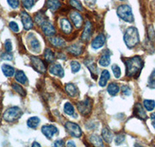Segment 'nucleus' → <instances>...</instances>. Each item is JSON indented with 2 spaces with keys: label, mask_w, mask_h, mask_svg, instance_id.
<instances>
[{
  "label": "nucleus",
  "mask_w": 155,
  "mask_h": 147,
  "mask_svg": "<svg viewBox=\"0 0 155 147\" xmlns=\"http://www.w3.org/2000/svg\"><path fill=\"white\" fill-rule=\"evenodd\" d=\"M65 91L68 93V95L71 97H74L77 94V88L74 84L69 83L65 85Z\"/></svg>",
  "instance_id": "30"
},
{
  "label": "nucleus",
  "mask_w": 155,
  "mask_h": 147,
  "mask_svg": "<svg viewBox=\"0 0 155 147\" xmlns=\"http://www.w3.org/2000/svg\"><path fill=\"white\" fill-rule=\"evenodd\" d=\"M90 142L93 145L94 147H103V142L102 139L99 136L92 135L89 138Z\"/></svg>",
  "instance_id": "21"
},
{
  "label": "nucleus",
  "mask_w": 155,
  "mask_h": 147,
  "mask_svg": "<svg viewBox=\"0 0 155 147\" xmlns=\"http://www.w3.org/2000/svg\"><path fill=\"white\" fill-rule=\"evenodd\" d=\"M116 13L119 17L127 23H132L134 21V16L133 14L132 8L128 5H121L116 9Z\"/></svg>",
  "instance_id": "3"
},
{
  "label": "nucleus",
  "mask_w": 155,
  "mask_h": 147,
  "mask_svg": "<svg viewBox=\"0 0 155 147\" xmlns=\"http://www.w3.org/2000/svg\"><path fill=\"white\" fill-rule=\"evenodd\" d=\"M12 89L16 91V92H17L18 94L21 95V96L24 97L26 96V95H27V93H26L25 90L23 89V87L19 85V84H16V83H13V84H12Z\"/></svg>",
  "instance_id": "33"
},
{
  "label": "nucleus",
  "mask_w": 155,
  "mask_h": 147,
  "mask_svg": "<svg viewBox=\"0 0 155 147\" xmlns=\"http://www.w3.org/2000/svg\"><path fill=\"white\" fill-rule=\"evenodd\" d=\"M9 28L11 29V30L13 32H15V33H18L19 30V26H18L17 23H16V22H10L9 24Z\"/></svg>",
  "instance_id": "43"
},
{
  "label": "nucleus",
  "mask_w": 155,
  "mask_h": 147,
  "mask_svg": "<svg viewBox=\"0 0 155 147\" xmlns=\"http://www.w3.org/2000/svg\"><path fill=\"white\" fill-rule=\"evenodd\" d=\"M125 140V136L124 135H119L116 136V139H115V142L116 145H120L124 142Z\"/></svg>",
  "instance_id": "46"
},
{
  "label": "nucleus",
  "mask_w": 155,
  "mask_h": 147,
  "mask_svg": "<svg viewBox=\"0 0 155 147\" xmlns=\"http://www.w3.org/2000/svg\"><path fill=\"white\" fill-rule=\"evenodd\" d=\"M49 71L53 75L58 76L59 77H63L64 76V70L63 67L60 64H52L50 66Z\"/></svg>",
  "instance_id": "10"
},
{
  "label": "nucleus",
  "mask_w": 155,
  "mask_h": 147,
  "mask_svg": "<svg viewBox=\"0 0 155 147\" xmlns=\"http://www.w3.org/2000/svg\"><path fill=\"white\" fill-rule=\"evenodd\" d=\"M143 106L146 109L147 111H153L155 108V101L154 100H150V99H145L143 100Z\"/></svg>",
  "instance_id": "31"
},
{
  "label": "nucleus",
  "mask_w": 155,
  "mask_h": 147,
  "mask_svg": "<svg viewBox=\"0 0 155 147\" xmlns=\"http://www.w3.org/2000/svg\"><path fill=\"white\" fill-rule=\"evenodd\" d=\"M34 19H35V22L37 23V25H40V26H42L44 23L46 21H48V17L46 16L45 13H44L43 12L40 11L35 15L34 16Z\"/></svg>",
  "instance_id": "23"
},
{
  "label": "nucleus",
  "mask_w": 155,
  "mask_h": 147,
  "mask_svg": "<svg viewBox=\"0 0 155 147\" xmlns=\"http://www.w3.org/2000/svg\"><path fill=\"white\" fill-rule=\"evenodd\" d=\"M126 64V74L129 77L137 78L143 67V61L140 56L126 58L124 60Z\"/></svg>",
  "instance_id": "1"
},
{
  "label": "nucleus",
  "mask_w": 155,
  "mask_h": 147,
  "mask_svg": "<svg viewBox=\"0 0 155 147\" xmlns=\"http://www.w3.org/2000/svg\"><path fill=\"white\" fill-rule=\"evenodd\" d=\"M41 28H42L43 33L48 37H51L56 33V30H55L54 26L51 24V22H49L48 20L41 26Z\"/></svg>",
  "instance_id": "12"
},
{
  "label": "nucleus",
  "mask_w": 155,
  "mask_h": 147,
  "mask_svg": "<svg viewBox=\"0 0 155 147\" xmlns=\"http://www.w3.org/2000/svg\"><path fill=\"white\" fill-rule=\"evenodd\" d=\"M67 147H76V145L72 140H69L67 142Z\"/></svg>",
  "instance_id": "51"
},
{
  "label": "nucleus",
  "mask_w": 155,
  "mask_h": 147,
  "mask_svg": "<svg viewBox=\"0 0 155 147\" xmlns=\"http://www.w3.org/2000/svg\"><path fill=\"white\" fill-rule=\"evenodd\" d=\"M30 60H31L32 66L34 67V68L37 72L41 74H44L46 72V65L42 60L34 56L30 57Z\"/></svg>",
  "instance_id": "7"
},
{
  "label": "nucleus",
  "mask_w": 155,
  "mask_h": 147,
  "mask_svg": "<svg viewBox=\"0 0 155 147\" xmlns=\"http://www.w3.org/2000/svg\"><path fill=\"white\" fill-rule=\"evenodd\" d=\"M105 42H106V37L104 36V34L100 33L92 41V47L94 50L99 49V48L102 47L104 46Z\"/></svg>",
  "instance_id": "11"
},
{
  "label": "nucleus",
  "mask_w": 155,
  "mask_h": 147,
  "mask_svg": "<svg viewBox=\"0 0 155 147\" xmlns=\"http://www.w3.org/2000/svg\"><path fill=\"white\" fill-rule=\"evenodd\" d=\"M44 58L47 61L53 62L54 60V54L53 51L49 48H47L44 51Z\"/></svg>",
  "instance_id": "32"
},
{
  "label": "nucleus",
  "mask_w": 155,
  "mask_h": 147,
  "mask_svg": "<svg viewBox=\"0 0 155 147\" xmlns=\"http://www.w3.org/2000/svg\"><path fill=\"white\" fill-rule=\"evenodd\" d=\"M21 21L23 23V28L26 30H29L30 29L33 28V26H34V23H33V20H32V18L30 15L27 13V12L23 11L21 12Z\"/></svg>",
  "instance_id": "8"
},
{
  "label": "nucleus",
  "mask_w": 155,
  "mask_h": 147,
  "mask_svg": "<svg viewBox=\"0 0 155 147\" xmlns=\"http://www.w3.org/2000/svg\"><path fill=\"white\" fill-rule=\"evenodd\" d=\"M85 2V4L88 5H89V6H92V5H94L95 4V2H96V0H84Z\"/></svg>",
  "instance_id": "49"
},
{
  "label": "nucleus",
  "mask_w": 155,
  "mask_h": 147,
  "mask_svg": "<svg viewBox=\"0 0 155 147\" xmlns=\"http://www.w3.org/2000/svg\"><path fill=\"white\" fill-rule=\"evenodd\" d=\"M31 147H41V144L39 143V142H33V144H32Z\"/></svg>",
  "instance_id": "52"
},
{
  "label": "nucleus",
  "mask_w": 155,
  "mask_h": 147,
  "mask_svg": "<svg viewBox=\"0 0 155 147\" xmlns=\"http://www.w3.org/2000/svg\"><path fill=\"white\" fill-rule=\"evenodd\" d=\"M7 2L9 5V6H10L11 8H12V9H16L19 7V0H7Z\"/></svg>",
  "instance_id": "41"
},
{
  "label": "nucleus",
  "mask_w": 155,
  "mask_h": 147,
  "mask_svg": "<svg viewBox=\"0 0 155 147\" xmlns=\"http://www.w3.org/2000/svg\"><path fill=\"white\" fill-rule=\"evenodd\" d=\"M49 41L50 42H51V44H53L54 47H63V46H64V44H65L64 41L63 39L58 37H51V38L49 39Z\"/></svg>",
  "instance_id": "29"
},
{
  "label": "nucleus",
  "mask_w": 155,
  "mask_h": 147,
  "mask_svg": "<svg viewBox=\"0 0 155 147\" xmlns=\"http://www.w3.org/2000/svg\"><path fill=\"white\" fill-rule=\"evenodd\" d=\"M120 91V87L116 83H110L107 87V91L111 96H115Z\"/></svg>",
  "instance_id": "26"
},
{
  "label": "nucleus",
  "mask_w": 155,
  "mask_h": 147,
  "mask_svg": "<svg viewBox=\"0 0 155 147\" xmlns=\"http://www.w3.org/2000/svg\"><path fill=\"white\" fill-rule=\"evenodd\" d=\"M148 37H149L150 41H154L155 40V31L152 26H148Z\"/></svg>",
  "instance_id": "42"
},
{
  "label": "nucleus",
  "mask_w": 155,
  "mask_h": 147,
  "mask_svg": "<svg viewBox=\"0 0 155 147\" xmlns=\"http://www.w3.org/2000/svg\"><path fill=\"white\" fill-rule=\"evenodd\" d=\"M54 147H65L63 140H56L54 143Z\"/></svg>",
  "instance_id": "48"
},
{
  "label": "nucleus",
  "mask_w": 155,
  "mask_h": 147,
  "mask_svg": "<svg viewBox=\"0 0 155 147\" xmlns=\"http://www.w3.org/2000/svg\"><path fill=\"white\" fill-rule=\"evenodd\" d=\"M85 65L88 67V68L89 69V70L91 71V73L95 74H97V68H96L97 67H96V65H95V64L94 63L92 60H85Z\"/></svg>",
  "instance_id": "35"
},
{
  "label": "nucleus",
  "mask_w": 155,
  "mask_h": 147,
  "mask_svg": "<svg viewBox=\"0 0 155 147\" xmlns=\"http://www.w3.org/2000/svg\"><path fill=\"white\" fill-rule=\"evenodd\" d=\"M112 70H113L115 77L120 78V77L121 76V70H120V67L117 64H113L112 66Z\"/></svg>",
  "instance_id": "39"
},
{
  "label": "nucleus",
  "mask_w": 155,
  "mask_h": 147,
  "mask_svg": "<svg viewBox=\"0 0 155 147\" xmlns=\"http://www.w3.org/2000/svg\"><path fill=\"white\" fill-rule=\"evenodd\" d=\"M148 86L150 88H155V70L152 71L148 78Z\"/></svg>",
  "instance_id": "37"
},
{
  "label": "nucleus",
  "mask_w": 155,
  "mask_h": 147,
  "mask_svg": "<svg viewBox=\"0 0 155 147\" xmlns=\"http://www.w3.org/2000/svg\"><path fill=\"white\" fill-rule=\"evenodd\" d=\"M5 49L6 51V52L10 53L12 50V42H11L10 40H6L5 42Z\"/></svg>",
  "instance_id": "45"
},
{
  "label": "nucleus",
  "mask_w": 155,
  "mask_h": 147,
  "mask_svg": "<svg viewBox=\"0 0 155 147\" xmlns=\"http://www.w3.org/2000/svg\"><path fill=\"white\" fill-rule=\"evenodd\" d=\"M68 51L74 56H79L82 53V47L79 44H73L68 47Z\"/></svg>",
  "instance_id": "19"
},
{
  "label": "nucleus",
  "mask_w": 155,
  "mask_h": 147,
  "mask_svg": "<svg viewBox=\"0 0 155 147\" xmlns=\"http://www.w3.org/2000/svg\"><path fill=\"white\" fill-rule=\"evenodd\" d=\"M124 42L128 48H133L140 42L139 32L136 27L130 26L126 30L124 37Z\"/></svg>",
  "instance_id": "2"
},
{
  "label": "nucleus",
  "mask_w": 155,
  "mask_h": 147,
  "mask_svg": "<svg viewBox=\"0 0 155 147\" xmlns=\"http://www.w3.org/2000/svg\"><path fill=\"white\" fill-rule=\"evenodd\" d=\"M92 100L89 98H87L86 99L78 102L77 109L78 112L81 113L82 116H87L88 114L91 113L92 109Z\"/></svg>",
  "instance_id": "5"
},
{
  "label": "nucleus",
  "mask_w": 155,
  "mask_h": 147,
  "mask_svg": "<svg viewBox=\"0 0 155 147\" xmlns=\"http://www.w3.org/2000/svg\"><path fill=\"white\" fill-rule=\"evenodd\" d=\"M2 70L3 72L4 75L6 77H12L14 75L15 70L12 66L8 64H3L2 66Z\"/></svg>",
  "instance_id": "27"
},
{
  "label": "nucleus",
  "mask_w": 155,
  "mask_h": 147,
  "mask_svg": "<svg viewBox=\"0 0 155 147\" xmlns=\"http://www.w3.org/2000/svg\"><path fill=\"white\" fill-rule=\"evenodd\" d=\"M2 103H1V101H0V121H1V113H2Z\"/></svg>",
  "instance_id": "53"
},
{
  "label": "nucleus",
  "mask_w": 155,
  "mask_h": 147,
  "mask_svg": "<svg viewBox=\"0 0 155 147\" xmlns=\"http://www.w3.org/2000/svg\"><path fill=\"white\" fill-rule=\"evenodd\" d=\"M110 54L109 53V51H106L101 56V57L99 58V64L102 67H107L109 66V64H110Z\"/></svg>",
  "instance_id": "16"
},
{
  "label": "nucleus",
  "mask_w": 155,
  "mask_h": 147,
  "mask_svg": "<svg viewBox=\"0 0 155 147\" xmlns=\"http://www.w3.org/2000/svg\"><path fill=\"white\" fill-rule=\"evenodd\" d=\"M69 3L72 6L73 8L76 9L78 11H82V5H81V2L78 0H69Z\"/></svg>",
  "instance_id": "36"
},
{
  "label": "nucleus",
  "mask_w": 155,
  "mask_h": 147,
  "mask_svg": "<svg viewBox=\"0 0 155 147\" xmlns=\"http://www.w3.org/2000/svg\"><path fill=\"white\" fill-rule=\"evenodd\" d=\"M60 24L61 27L62 31L64 33H70L71 32V30H72V27H71V25L70 22L68 20L65 18H63V19H61L60 20Z\"/></svg>",
  "instance_id": "17"
},
{
  "label": "nucleus",
  "mask_w": 155,
  "mask_h": 147,
  "mask_svg": "<svg viewBox=\"0 0 155 147\" xmlns=\"http://www.w3.org/2000/svg\"><path fill=\"white\" fill-rule=\"evenodd\" d=\"M15 78L16 81L22 84H25L27 81V77L23 70H18L15 74Z\"/></svg>",
  "instance_id": "25"
},
{
  "label": "nucleus",
  "mask_w": 155,
  "mask_h": 147,
  "mask_svg": "<svg viewBox=\"0 0 155 147\" xmlns=\"http://www.w3.org/2000/svg\"><path fill=\"white\" fill-rule=\"evenodd\" d=\"M41 132L47 138L51 139L54 134L58 133V129L53 125H45L41 128Z\"/></svg>",
  "instance_id": "9"
},
{
  "label": "nucleus",
  "mask_w": 155,
  "mask_h": 147,
  "mask_svg": "<svg viewBox=\"0 0 155 147\" xmlns=\"http://www.w3.org/2000/svg\"><path fill=\"white\" fill-rule=\"evenodd\" d=\"M1 57L4 60H12V55L9 53H3L2 55H1Z\"/></svg>",
  "instance_id": "47"
},
{
  "label": "nucleus",
  "mask_w": 155,
  "mask_h": 147,
  "mask_svg": "<svg viewBox=\"0 0 155 147\" xmlns=\"http://www.w3.org/2000/svg\"><path fill=\"white\" fill-rule=\"evenodd\" d=\"M64 112H65L66 114L68 116H73L74 114V106L69 102L65 103L64 106Z\"/></svg>",
  "instance_id": "34"
},
{
  "label": "nucleus",
  "mask_w": 155,
  "mask_h": 147,
  "mask_svg": "<svg viewBox=\"0 0 155 147\" xmlns=\"http://www.w3.org/2000/svg\"><path fill=\"white\" fill-rule=\"evenodd\" d=\"M134 115L136 117L139 118L142 120H146L147 119V116L146 114V112L143 109V106L140 103H137L134 106Z\"/></svg>",
  "instance_id": "14"
},
{
  "label": "nucleus",
  "mask_w": 155,
  "mask_h": 147,
  "mask_svg": "<svg viewBox=\"0 0 155 147\" xmlns=\"http://www.w3.org/2000/svg\"><path fill=\"white\" fill-rule=\"evenodd\" d=\"M70 18L71 19L72 23H74V26H75L76 28L77 29L81 28V26H82L83 19L79 12H76V11L71 12L70 14Z\"/></svg>",
  "instance_id": "13"
},
{
  "label": "nucleus",
  "mask_w": 155,
  "mask_h": 147,
  "mask_svg": "<svg viewBox=\"0 0 155 147\" xmlns=\"http://www.w3.org/2000/svg\"><path fill=\"white\" fill-rule=\"evenodd\" d=\"M30 46L32 51L35 53H39L41 51V44L34 36H33V37L30 40Z\"/></svg>",
  "instance_id": "22"
},
{
  "label": "nucleus",
  "mask_w": 155,
  "mask_h": 147,
  "mask_svg": "<svg viewBox=\"0 0 155 147\" xmlns=\"http://www.w3.org/2000/svg\"><path fill=\"white\" fill-rule=\"evenodd\" d=\"M71 71L73 73H77L81 69V64L76 60H73L71 62Z\"/></svg>",
  "instance_id": "38"
},
{
  "label": "nucleus",
  "mask_w": 155,
  "mask_h": 147,
  "mask_svg": "<svg viewBox=\"0 0 155 147\" xmlns=\"http://www.w3.org/2000/svg\"><path fill=\"white\" fill-rule=\"evenodd\" d=\"M110 78V74L107 70H102V74H101L100 79H99V84L101 87H105L107 84V81H109V79Z\"/></svg>",
  "instance_id": "20"
},
{
  "label": "nucleus",
  "mask_w": 155,
  "mask_h": 147,
  "mask_svg": "<svg viewBox=\"0 0 155 147\" xmlns=\"http://www.w3.org/2000/svg\"><path fill=\"white\" fill-rule=\"evenodd\" d=\"M91 35H92V24H91L90 22L87 21L86 23H85L84 31H83L82 34H81L82 41H87L88 40H89Z\"/></svg>",
  "instance_id": "15"
},
{
  "label": "nucleus",
  "mask_w": 155,
  "mask_h": 147,
  "mask_svg": "<svg viewBox=\"0 0 155 147\" xmlns=\"http://www.w3.org/2000/svg\"><path fill=\"white\" fill-rule=\"evenodd\" d=\"M23 115V111L17 106L11 107L4 112L3 119L8 122H12L19 119Z\"/></svg>",
  "instance_id": "4"
},
{
  "label": "nucleus",
  "mask_w": 155,
  "mask_h": 147,
  "mask_svg": "<svg viewBox=\"0 0 155 147\" xmlns=\"http://www.w3.org/2000/svg\"><path fill=\"white\" fill-rule=\"evenodd\" d=\"M102 137L106 142L109 143H110L113 139V133L108 128H104L102 130Z\"/></svg>",
  "instance_id": "24"
},
{
  "label": "nucleus",
  "mask_w": 155,
  "mask_h": 147,
  "mask_svg": "<svg viewBox=\"0 0 155 147\" xmlns=\"http://www.w3.org/2000/svg\"><path fill=\"white\" fill-rule=\"evenodd\" d=\"M47 7L52 12H55L61 7V3L59 0H47Z\"/></svg>",
  "instance_id": "18"
},
{
  "label": "nucleus",
  "mask_w": 155,
  "mask_h": 147,
  "mask_svg": "<svg viewBox=\"0 0 155 147\" xmlns=\"http://www.w3.org/2000/svg\"><path fill=\"white\" fill-rule=\"evenodd\" d=\"M23 7L27 9H30L34 5V0H21Z\"/></svg>",
  "instance_id": "40"
},
{
  "label": "nucleus",
  "mask_w": 155,
  "mask_h": 147,
  "mask_svg": "<svg viewBox=\"0 0 155 147\" xmlns=\"http://www.w3.org/2000/svg\"><path fill=\"white\" fill-rule=\"evenodd\" d=\"M64 127L66 129V131L70 134L71 136L75 137V138H79L82 135V131H81L80 126L74 122H68L64 125Z\"/></svg>",
  "instance_id": "6"
},
{
  "label": "nucleus",
  "mask_w": 155,
  "mask_h": 147,
  "mask_svg": "<svg viewBox=\"0 0 155 147\" xmlns=\"http://www.w3.org/2000/svg\"><path fill=\"white\" fill-rule=\"evenodd\" d=\"M122 92L126 96H129L131 95V89L127 85H124L122 87Z\"/></svg>",
  "instance_id": "44"
},
{
  "label": "nucleus",
  "mask_w": 155,
  "mask_h": 147,
  "mask_svg": "<svg viewBox=\"0 0 155 147\" xmlns=\"http://www.w3.org/2000/svg\"><path fill=\"white\" fill-rule=\"evenodd\" d=\"M120 1H124V0H120Z\"/></svg>",
  "instance_id": "54"
},
{
  "label": "nucleus",
  "mask_w": 155,
  "mask_h": 147,
  "mask_svg": "<svg viewBox=\"0 0 155 147\" xmlns=\"http://www.w3.org/2000/svg\"><path fill=\"white\" fill-rule=\"evenodd\" d=\"M139 147H142V146H139Z\"/></svg>",
  "instance_id": "55"
},
{
  "label": "nucleus",
  "mask_w": 155,
  "mask_h": 147,
  "mask_svg": "<svg viewBox=\"0 0 155 147\" xmlns=\"http://www.w3.org/2000/svg\"><path fill=\"white\" fill-rule=\"evenodd\" d=\"M150 119H151L152 122V126L155 129V112H153V113L150 115Z\"/></svg>",
  "instance_id": "50"
},
{
  "label": "nucleus",
  "mask_w": 155,
  "mask_h": 147,
  "mask_svg": "<svg viewBox=\"0 0 155 147\" xmlns=\"http://www.w3.org/2000/svg\"><path fill=\"white\" fill-rule=\"evenodd\" d=\"M40 122H41V119L37 116H34V117H30V119H28L27 124L30 128L36 129L39 126Z\"/></svg>",
  "instance_id": "28"
}]
</instances>
